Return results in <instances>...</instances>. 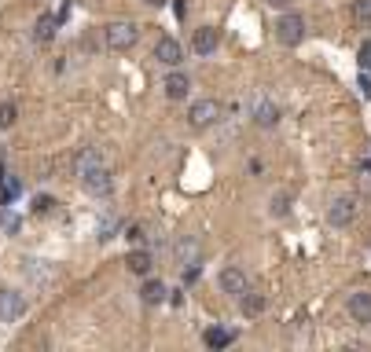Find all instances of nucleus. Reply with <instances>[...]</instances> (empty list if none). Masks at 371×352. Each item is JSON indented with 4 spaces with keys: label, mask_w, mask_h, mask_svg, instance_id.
<instances>
[{
    "label": "nucleus",
    "mask_w": 371,
    "mask_h": 352,
    "mask_svg": "<svg viewBox=\"0 0 371 352\" xmlns=\"http://www.w3.org/2000/svg\"><path fill=\"white\" fill-rule=\"evenodd\" d=\"M33 37H37L41 44H48V40L55 37V18H52V15H41L37 26H33Z\"/></svg>",
    "instance_id": "nucleus-19"
},
{
    "label": "nucleus",
    "mask_w": 371,
    "mask_h": 352,
    "mask_svg": "<svg viewBox=\"0 0 371 352\" xmlns=\"http://www.w3.org/2000/svg\"><path fill=\"white\" fill-rule=\"evenodd\" d=\"M155 59H158L162 66H181V62H184L181 40H177V37H158V44H155Z\"/></svg>",
    "instance_id": "nucleus-9"
},
{
    "label": "nucleus",
    "mask_w": 371,
    "mask_h": 352,
    "mask_svg": "<svg viewBox=\"0 0 371 352\" xmlns=\"http://www.w3.org/2000/svg\"><path fill=\"white\" fill-rule=\"evenodd\" d=\"M250 121L257 125V128H276L279 125V106H276V99H269L265 92H257V96H250Z\"/></svg>",
    "instance_id": "nucleus-4"
},
{
    "label": "nucleus",
    "mask_w": 371,
    "mask_h": 352,
    "mask_svg": "<svg viewBox=\"0 0 371 352\" xmlns=\"http://www.w3.org/2000/svg\"><path fill=\"white\" fill-rule=\"evenodd\" d=\"M125 238H129V242H144V238H147V228H144V224H133V228L125 231Z\"/></svg>",
    "instance_id": "nucleus-23"
},
{
    "label": "nucleus",
    "mask_w": 371,
    "mask_h": 352,
    "mask_svg": "<svg viewBox=\"0 0 371 352\" xmlns=\"http://www.w3.org/2000/svg\"><path fill=\"white\" fill-rule=\"evenodd\" d=\"M269 213H272V216H287V213H291V194H287V191H276V194L269 198Z\"/></svg>",
    "instance_id": "nucleus-20"
},
{
    "label": "nucleus",
    "mask_w": 371,
    "mask_h": 352,
    "mask_svg": "<svg viewBox=\"0 0 371 352\" xmlns=\"http://www.w3.org/2000/svg\"><path fill=\"white\" fill-rule=\"evenodd\" d=\"M353 11H357L360 22H371V0H357V8H353Z\"/></svg>",
    "instance_id": "nucleus-24"
},
{
    "label": "nucleus",
    "mask_w": 371,
    "mask_h": 352,
    "mask_svg": "<svg viewBox=\"0 0 371 352\" xmlns=\"http://www.w3.org/2000/svg\"><path fill=\"white\" fill-rule=\"evenodd\" d=\"M96 165H107V158H103L100 147H81V150L74 154V172H77V176H81L85 169H96Z\"/></svg>",
    "instance_id": "nucleus-15"
},
{
    "label": "nucleus",
    "mask_w": 371,
    "mask_h": 352,
    "mask_svg": "<svg viewBox=\"0 0 371 352\" xmlns=\"http://www.w3.org/2000/svg\"><path fill=\"white\" fill-rule=\"evenodd\" d=\"M353 220H357V198L353 194H342V198H335V202L327 206V224L349 228Z\"/></svg>",
    "instance_id": "nucleus-6"
},
{
    "label": "nucleus",
    "mask_w": 371,
    "mask_h": 352,
    "mask_svg": "<svg viewBox=\"0 0 371 352\" xmlns=\"http://www.w3.org/2000/svg\"><path fill=\"white\" fill-rule=\"evenodd\" d=\"M360 92H364V96H371V77H364V74H360Z\"/></svg>",
    "instance_id": "nucleus-26"
},
{
    "label": "nucleus",
    "mask_w": 371,
    "mask_h": 352,
    "mask_svg": "<svg viewBox=\"0 0 371 352\" xmlns=\"http://www.w3.org/2000/svg\"><path fill=\"white\" fill-rule=\"evenodd\" d=\"M265 4H269L272 11H291V4H294V0H265Z\"/></svg>",
    "instance_id": "nucleus-25"
},
{
    "label": "nucleus",
    "mask_w": 371,
    "mask_h": 352,
    "mask_svg": "<svg viewBox=\"0 0 371 352\" xmlns=\"http://www.w3.org/2000/svg\"><path fill=\"white\" fill-rule=\"evenodd\" d=\"M345 308H349V316H353V323H371V294L367 290L349 294Z\"/></svg>",
    "instance_id": "nucleus-12"
},
{
    "label": "nucleus",
    "mask_w": 371,
    "mask_h": 352,
    "mask_svg": "<svg viewBox=\"0 0 371 352\" xmlns=\"http://www.w3.org/2000/svg\"><path fill=\"white\" fill-rule=\"evenodd\" d=\"M162 92H166V99H188V92H191V77L181 74V70H173V74L162 81Z\"/></svg>",
    "instance_id": "nucleus-13"
},
{
    "label": "nucleus",
    "mask_w": 371,
    "mask_h": 352,
    "mask_svg": "<svg viewBox=\"0 0 371 352\" xmlns=\"http://www.w3.org/2000/svg\"><path fill=\"white\" fill-rule=\"evenodd\" d=\"M81 187L89 191V194H111V187H114V176H111V169L107 165H96V169H85L81 172Z\"/></svg>",
    "instance_id": "nucleus-7"
},
{
    "label": "nucleus",
    "mask_w": 371,
    "mask_h": 352,
    "mask_svg": "<svg viewBox=\"0 0 371 352\" xmlns=\"http://www.w3.org/2000/svg\"><path fill=\"white\" fill-rule=\"evenodd\" d=\"M18 121V106L8 99V103H0V132H4V128H11Z\"/></svg>",
    "instance_id": "nucleus-21"
},
{
    "label": "nucleus",
    "mask_w": 371,
    "mask_h": 352,
    "mask_svg": "<svg viewBox=\"0 0 371 352\" xmlns=\"http://www.w3.org/2000/svg\"><path fill=\"white\" fill-rule=\"evenodd\" d=\"M239 308H243L247 316H261L269 308V297L261 294V290H254V286H247V290L239 294Z\"/></svg>",
    "instance_id": "nucleus-14"
},
{
    "label": "nucleus",
    "mask_w": 371,
    "mask_h": 352,
    "mask_svg": "<svg viewBox=\"0 0 371 352\" xmlns=\"http://www.w3.org/2000/svg\"><path fill=\"white\" fill-rule=\"evenodd\" d=\"M140 301L144 304H162L166 301V282L162 279H147L144 290H140Z\"/></svg>",
    "instance_id": "nucleus-17"
},
{
    "label": "nucleus",
    "mask_w": 371,
    "mask_h": 352,
    "mask_svg": "<svg viewBox=\"0 0 371 352\" xmlns=\"http://www.w3.org/2000/svg\"><path fill=\"white\" fill-rule=\"evenodd\" d=\"M276 40L283 44V48H294V44H301V37H305V18L298 15V11H283L279 18H276Z\"/></svg>",
    "instance_id": "nucleus-2"
},
{
    "label": "nucleus",
    "mask_w": 371,
    "mask_h": 352,
    "mask_svg": "<svg viewBox=\"0 0 371 352\" xmlns=\"http://www.w3.org/2000/svg\"><path fill=\"white\" fill-rule=\"evenodd\" d=\"M203 341H206V348H228L235 341V334H232V330H221V326H210L203 334Z\"/></svg>",
    "instance_id": "nucleus-18"
},
{
    "label": "nucleus",
    "mask_w": 371,
    "mask_h": 352,
    "mask_svg": "<svg viewBox=\"0 0 371 352\" xmlns=\"http://www.w3.org/2000/svg\"><path fill=\"white\" fill-rule=\"evenodd\" d=\"M52 209H55V198H52V194H37V198H33V213H37V216H41V213H52Z\"/></svg>",
    "instance_id": "nucleus-22"
},
{
    "label": "nucleus",
    "mask_w": 371,
    "mask_h": 352,
    "mask_svg": "<svg viewBox=\"0 0 371 352\" xmlns=\"http://www.w3.org/2000/svg\"><path fill=\"white\" fill-rule=\"evenodd\" d=\"M23 316H26V297L11 286H0V323H18Z\"/></svg>",
    "instance_id": "nucleus-5"
},
{
    "label": "nucleus",
    "mask_w": 371,
    "mask_h": 352,
    "mask_svg": "<svg viewBox=\"0 0 371 352\" xmlns=\"http://www.w3.org/2000/svg\"><path fill=\"white\" fill-rule=\"evenodd\" d=\"M367 62H371V59H367Z\"/></svg>",
    "instance_id": "nucleus-28"
},
{
    "label": "nucleus",
    "mask_w": 371,
    "mask_h": 352,
    "mask_svg": "<svg viewBox=\"0 0 371 352\" xmlns=\"http://www.w3.org/2000/svg\"><path fill=\"white\" fill-rule=\"evenodd\" d=\"M103 40L111 52H129V48H136V40H140V26L133 18H118L103 30Z\"/></svg>",
    "instance_id": "nucleus-1"
},
{
    "label": "nucleus",
    "mask_w": 371,
    "mask_h": 352,
    "mask_svg": "<svg viewBox=\"0 0 371 352\" xmlns=\"http://www.w3.org/2000/svg\"><path fill=\"white\" fill-rule=\"evenodd\" d=\"M221 114H225V106L217 103V99H195L188 106V125L203 132V128H210V125L221 121Z\"/></svg>",
    "instance_id": "nucleus-3"
},
{
    "label": "nucleus",
    "mask_w": 371,
    "mask_h": 352,
    "mask_svg": "<svg viewBox=\"0 0 371 352\" xmlns=\"http://www.w3.org/2000/svg\"><path fill=\"white\" fill-rule=\"evenodd\" d=\"M217 44H221V30L217 26H199L191 33V52L195 55H213Z\"/></svg>",
    "instance_id": "nucleus-8"
},
{
    "label": "nucleus",
    "mask_w": 371,
    "mask_h": 352,
    "mask_svg": "<svg viewBox=\"0 0 371 352\" xmlns=\"http://www.w3.org/2000/svg\"><path fill=\"white\" fill-rule=\"evenodd\" d=\"M144 4H151V8H162V4H169V0H144Z\"/></svg>",
    "instance_id": "nucleus-27"
},
{
    "label": "nucleus",
    "mask_w": 371,
    "mask_h": 352,
    "mask_svg": "<svg viewBox=\"0 0 371 352\" xmlns=\"http://www.w3.org/2000/svg\"><path fill=\"white\" fill-rule=\"evenodd\" d=\"M125 268L133 275H151V268H155V257H151V250H133L125 257Z\"/></svg>",
    "instance_id": "nucleus-16"
},
{
    "label": "nucleus",
    "mask_w": 371,
    "mask_h": 352,
    "mask_svg": "<svg viewBox=\"0 0 371 352\" xmlns=\"http://www.w3.org/2000/svg\"><path fill=\"white\" fill-rule=\"evenodd\" d=\"M173 260H177L181 268H188V264L199 260V238H195V235H184V238L173 242Z\"/></svg>",
    "instance_id": "nucleus-10"
},
{
    "label": "nucleus",
    "mask_w": 371,
    "mask_h": 352,
    "mask_svg": "<svg viewBox=\"0 0 371 352\" xmlns=\"http://www.w3.org/2000/svg\"><path fill=\"white\" fill-rule=\"evenodd\" d=\"M217 282H221V290H225L228 297H239V294L247 290V272L232 264V268H225L221 275H217Z\"/></svg>",
    "instance_id": "nucleus-11"
}]
</instances>
